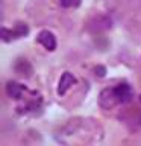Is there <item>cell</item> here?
Returning a JSON list of instances; mask_svg holds the SVG:
<instances>
[{
    "mask_svg": "<svg viewBox=\"0 0 141 146\" xmlns=\"http://www.w3.org/2000/svg\"><path fill=\"white\" fill-rule=\"evenodd\" d=\"M73 84H76V78L71 75L70 72H65L64 75L61 76V79H59V84H58V94L62 96L67 93V90L70 88Z\"/></svg>",
    "mask_w": 141,
    "mask_h": 146,
    "instance_id": "cell-3",
    "label": "cell"
},
{
    "mask_svg": "<svg viewBox=\"0 0 141 146\" xmlns=\"http://www.w3.org/2000/svg\"><path fill=\"white\" fill-rule=\"evenodd\" d=\"M140 99H141V98H140Z\"/></svg>",
    "mask_w": 141,
    "mask_h": 146,
    "instance_id": "cell-6",
    "label": "cell"
},
{
    "mask_svg": "<svg viewBox=\"0 0 141 146\" xmlns=\"http://www.w3.org/2000/svg\"><path fill=\"white\" fill-rule=\"evenodd\" d=\"M64 8H76L80 5V0H59Z\"/></svg>",
    "mask_w": 141,
    "mask_h": 146,
    "instance_id": "cell-5",
    "label": "cell"
},
{
    "mask_svg": "<svg viewBox=\"0 0 141 146\" xmlns=\"http://www.w3.org/2000/svg\"><path fill=\"white\" fill-rule=\"evenodd\" d=\"M36 40L47 50H55V47H56V38H55V35L50 31H41L38 36H36Z\"/></svg>",
    "mask_w": 141,
    "mask_h": 146,
    "instance_id": "cell-2",
    "label": "cell"
},
{
    "mask_svg": "<svg viewBox=\"0 0 141 146\" xmlns=\"http://www.w3.org/2000/svg\"><path fill=\"white\" fill-rule=\"evenodd\" d=\"M112 93H114V98H115L117 102H121V104H126L132 99V88H130L129 84H126V82L114 87Z\"/></svg>",
    "mask_w": 141,
    "mask_h": 146,
    "instance_id": "cell-1",
    "label": "cell"
},
{
    "mask_svg": "<svg viewBox=\"0 0 141 146\" xmlns=\"http://www.w3.org/2000/svg\"><path fill=\"white\" fill-rule=\"evenodd\" d=\"M23 91H24V87L21 84H18L15 81H9L6 85V93L11 99H20L23 96Z\"/></svg>",
    "mask_w": 141,
    "mask_h": 146,
    "instance_id": "cell-4",
    "label": "cell"
}]
</instances>
